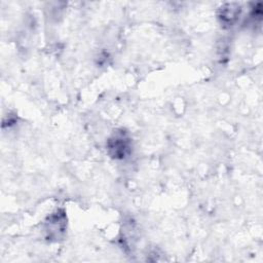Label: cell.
<instances>
[{
    "instance_id": "cell-2",
    "label": "cell",
    "mask_w": 263,
    "mask_h": 263,
    "mask_svg": "<svg viewBox=\"0 0 263 263\" xmlns=\"http://www.w3.org/2000/svg\"><path fill=\"white\" fill-rule=\"evenodd\" d=\"M67 227V218L65 212L62 210H57L52 213L45 221L44 230L47 239L58 240L63 236Z\"/></svg>"
},
{
    "instance_id": "cell-3",
    "label": "cell",
    "mask_w": 263,
    "mask_h": 263,
    "mask_svg": "<svg viewBox=\"0 0 263 263\" xmlns=\"http://www.w3.org/2000/svg\"><path fill=\"white\" fill-rule=\"evenodd\" d=\"M239 13H240L239 5L234 3H228L223 7H221L219 18L221 20V23L227 26H232V24L236 22V20L238 18Z\"/></svg>"
},
{
    "instance_id": "cell-1",
    "label": "cell",
    "mask_w": 263,
    "mask_h": 263,
    "mask_svg": "<svg viewBox=\"0 0 263 263\" xmlns=\"http://www.w3.org/2000/svg\"><path fill=\"white\" fill-rule=\"evenodd\" d=\"M107 149L111 157L122 159L130 152V139L124 130H116L107 142Z\"/></svg>"
}]
</instances>
